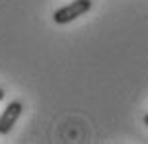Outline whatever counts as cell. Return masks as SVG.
<instances>
[{"label": "cell", "mask_w": 148, "mask_h": 144, "mask_svg": "<svg viewBox=\"0 0 148 144\" xmlns=\"http://www.w3.org/2000/svg\"><path fill=\"white\" fill-rule=\"evenodd\" d=\"M90 10H92V0H72L70 4L55 10L53 22L57 23V25H64V23L74 22V20L80 18V16L88 14Z\"/></svg>", "instance_id": "1"}, {"label": "cell", "mask_w": 148, "mask_h": 144, "mask_svg": "<svg viewBox=\"0 0 148 144\" xmlns=\"http://www.w3.org/2000/svg\"><path fill=\"white\" fill-rule=\"evenodd\" d=\"M23 113V103L22 101H12V103H8V107L2 111L0 115V134L2 136H6L10 130L14 129V125L18 123V119L22 117Z\"/></svg>", "instance_id": "2"}, {"label": "cell", "mask_w": 148, "mask_h": 144, "mask_svg": "<svg viewBox=\"0 0 148 144\" xmlns=\"http://www.w3.org/2000/svg\"><path fill=\"white\" fill-rule=\"evenodd\" d=\"M4 96H6V93H4V90H2V88H0V101H2V99H4Z\"/></svg>", "instance_id": "3"}, {"label": "cell", "mask_w": 148, "mask_h": 144, "mask_svg": "<svg viewBox=\"0 0 148 144\" xmlns=\"http://www.w3.org/2000/svg\"><path fill=\"white\" fill-rule=\"evenodd\" d=\"M144 125H146V127H148V113L144 115Z\"/></svg>", "instance_id": "4"}]
</instances>
